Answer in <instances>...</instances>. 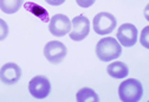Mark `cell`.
Segmentation results:
<instances>
[{"label": "cell", "instance_id": "cell-1", "mask_svg": "<svg viewBox=\"0 0 149 102\" xmlns=\"http://www.w3.org/2000/svg\"><path fill=\"white\" fill-rule=\"evenodd\" d=\"M122 48L117 39L113 37L102 38L96 45V55L102 62H110L121 56Z\"/></svg>", "mask_w": 149, "mask_h": 102}, {"label": "cell", "instance_id": "cell-2", "mask_svg": "<svg viewBox=\"0 0 149 102\" xmlns=\"http://www.w3.org/2000/svg\"><path fill=\"white\" fill-rule=\"evenodd\" d=\"M143 94V88L139 79L128 78L120 84L118 96L123 102H136L141 100Z\"/></svg>", "mask_w": 149, "mask_h": 102}, {"label": "cell", "instance_id": "cell-3", "mask_svg": "<svg viewBox=\"0 0 149 102\" xmlns=\"http://www.w3.org/2000/svg\"><path fill=\"white\" fill-rule=\"evenodd\" d=\"M116 24H117V20L111 13L101 12L95 15L94 22H92V27H94V31L97 34L104 36L113 32L114 29L116 27Z\"/></svg>", "mask_w": 149, "mask_h": 102}, {"label": "cell", "instance_id": "cell-4", "mask_svg": "<svg viewBox=\"0 0 149 102\" xmlns=\"http://www.w3.org/2000/svg\"><path fill=\"white\" fill-rule=\"evenodd\" d=\"M90 32V22L89 19L79 14L77 17H74L71 22V30H70V38L74 42H81L84 38L88 37Z\"/></svg>", "mask_w": 149, "mask_h": 102}, {"label": "cell", "instance_id": "cell-5", "mask_svg": "<svg viewBox=\"0 0 149 102\" xmlns=\"http://www.w3.org/2000/svg\"><path fill=\"white\" fill-rule=\"evenodd\" d=\"M66 53H68L66 46L62 42H58V40H51L44 46V56L52 64H59L61 62H63Z\"/></svg>", "mask_w": 149, "mask_h": 102}, {"label": "cell", "instance_id": "cell-6", "mask_svg": "<svg viewBox=\"0 0 149 102\" xmlns=\"http://www.w3.org/2000/svg\"><path fill=\"white\" fill-rule=\"evenodd\" d=\"M29 91L36 98H45L51 91V83L45 76H34L29 83Z\"/></svg>", "mask_w": 149, "mask_h": 102}, {"label": "cell", "instance_id": "cell-7", "mask_svg": "<svg viewBox=\"0 0 149 102\" xmlns=\"http://www.w3.org/2000/svg\"><path fill=\"white\" fill-rule=\"evenodd\" d=\"M137 29L133 24H122L117 30V42L125 48H130L136 44L137 42Z\"/></svg>", "mask_w": 149, "mask_h": 102}, {"label": "cell", "instance_id": "cell-8", "mask_svg": "<svg viewBox=\"0 0 149 102\" xmlns=\"http://www.w3.org/2000/svg\"><path fill=\"white\" fill-rule=\"evenodd\" d=\"M49 30L54 37H63L71 30V22L65 14H54L49 22Z\"/></svg>", "mask_w": 149, "mask_h": 102}, {"label": "cell", "instance_id": "cell-9", "mask_svg": "<svg viewBox=\"0 0 149 102\" xmlns=\"http://www.w3.org/2000/svg\"><path fill=\"white\" fill-rule=\"evenodd\" d=\"M22 77V69L17 63H6L0 69V81L7 86H13Z\"/></svg>", "mask_w": 149, "mask_h": 102}, {"label": "cell", "instance_id": "cell-10", "mask_svg": "<svg viewBox=\"0 0 149 102\" xmlns=\"http://www.w3.org/2000/svg\"><path fill=\"white\" fill-rule=\"evenodd\" d=\"M107 72L114 78H124L129 74V69L123 62H113L107 67Z\"/></svg>", "mask_w": 149, "mask_h": 102}, {"label": "cell", "instance_id": "cell-11", "mask_svg": "<svg viewBox=\"0 0 149 102\" xmlns=\"http://www.w3.org/2000/svg\"><path fill=\"white\" fill-rule=\"evenodd\" d=\"M24 7H25L26 11L31 12V13H32L33 15H36L37 18H39L43 23L50 22V17H49L47 11H46L44 7L39 6L38 4L32 3V1H29V3H26V4L24 5Z\"/></svg>", "mask_w": 149, "mask_h": 102}, {"label": "cell", "instance_id": "cell-12", "mask_svg": "<svg viewBox=\"0 0 149 102\" xmlns=\"http://www.w3.org/2000/svg\"><path fill=\"white\" fill-rule=\"evenodd\" d=\"M76 98L78 102H98V95L91 88H82L77 91Z\"/></svg>", "mask_w": 149, "mask_h": 102}, {"label": "cell", "instance_id": "cell-13", "mask_svg": "<svg viewBox=\"0 0 149 102\" xmlns=\"http://www.w3.org/2000/svg\"><path fill=\"white\" fill-rule=\"evenodd\" d=\"M24 0H0V10L4 13L12 14L22 7Z\"/></svg>", "mask_w": 149, "mask_h": 102}, {"label": "cell", "instance_id": "cell-14", "mask_svg": "<svg viewBox=\"0 0 149 102\" xmlns=\"http://www.w3.org/2000/svg\"><path fill=\"white\" fill-rule=\"evenodd\" d=\"M8 34V26L4 19L0 18V40H4Z\"/></svg>", "mask_w": 149, "mask_h": 102}, {"label": "cell", "instance_id": "cell-15", "mask_svg": "<svg viewBox=\"0 0 149 102\" xmlns=\"http://www.w3.org/2000/svg\"><path fill=\"white\" fill-rule=\"evenodd\" d=\"M95 1H96V0H76L77 5L83 7V8H88V7L92 6L95 4Z\"/></svg>", "mask_w": 149, "mask_h": 102}, {"label": "cell", "instance_id": "cell-16", "mask_svg": "<svg viewBox=\"0 0 149 102\" xmlns=\"http://www.w3.org/2000/svg\"><path fill=\"white\" fill-rule=\"evenodd\" d=\"M45 1L49 5H52V6H59V5L65 3V0H45Z\"/></svg>", "mask_w": 149, "mask_h": 102}]
</instances>
